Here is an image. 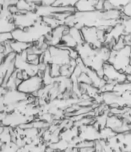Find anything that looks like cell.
I'll list each match as a JSON object with an SVG mask.
<instances>
[{
	"label": "cell",
	"instance_id": "obj_9",
	"mask_svg": "<svg viewBox=\"0 0 131 152\" xmlns=\"http://www.w3.org/2000/svg\"><path fill=\"white\" fill-rule=\"evenodd\" d=\"M130 64L131 65V46H130Z\"/></svg>",
	"mask_w": 131,
	"mask_h": 152
},
{
	"label": "cell",
	"instance_id": "obj_4",
	"mask_svg": "<svg viewBox=\"0 0 131 152\" xmlns=\"http://www.w3.org/2000/svg\"><path fill=\"white\" fill-rule=\"evenodd\" d=\"M98 0H79L74 7L76 12H85L95 11Z\"/></svg>",
	"mask_w": 131,
	"mask_h": 152
},
{
	"label": "cell",
	"instance_id": "obj_3",
	"mask_svg": "<svg viewBox=\"0 0 131 152\" xmlns=\"http://www.w3.org/2000/svg\"><path fill=\"white\" fill-rule=\"evenodd\" d=\"M43 84L42 79L36 75L23 81L17 87V89L22 93H32L40 89Z\"/></svg>",
	"mask_w": 131,
	"mask_h": 152
},
{
	"label": "cell",
	"instance_id": "obj_5",
	"mask_svg": "<svg viewBox=\"0 0 131 152\" xmlns=\"http://www.w3.org/2000/svg\"><path fill=\"white\" fill-rule=\"evenodd\" d=\"M16 28L14 24L13 15L8 17H1L0 28L1 33H12Z\"/></svg>",
	"mask_w": 131,
	"mask_h": 152
},
{
	"label": "cell",
	"instance_id": "obj_8",
	"mask_svg": "<svg viewBox=\"0 0 131 152\" xmlns=\"http://www.w3.org/2000/svg\"><path fill=\"white\" fill-rule=\"evenodd\" d=\"M13 39L12 33L10 32L1 33L0 35V41L1 44H4L12 40Z\"/></svg>",
	"mask_w": 131,
	"mask_h": 152
},
{
	"label": "cell",
	"instance_id": "obj_7",
	"mask_svg": "<svg viewBox=\"0 0 131 152\" xmlns=\"http://www.w3.org/2000/svg\"><path fill=\"white\" fill-rule=\"evenodd\" d=\"M42 20L46 25L52 30L60 25L63 24V23L52 15L42 17Z\"/></svg>",
	"mask_w": 131,
	"mask_h": 152
},
{
	"label": "cell",
	"instance_id": "obj_2",
	"mask_svg": "<svg viewBox=\"0 0 131 152\" xmlns=\"http://www.w3.org/2000/svg\"><path fill=\"white\" fill-rule=\"evenodd\" d=\"M97 30V28L95 26H84L81 29L84 42L94 49H100L102 45L98 39Z\"/></svg>",
	"mask_w": 131,
	"mask_h": 152
},
{
	"label": "cell",
	"instance_id": "obj_6",
	"mask_svg": "<svg viewBox=\"0 0 131 152\" xmlns=\"http://www.w3.org/2000/svg\"><path fill=\"white\" fill-rule=\"evenodd\" d=\"M32 44L14 40H12L10 42L12 51L17 54H20L26 50Z\"/></svg>",
	"mask_w": 131,
	"mask_h": 152
},
{
	"label": "cell",
	"instance_id": "obj_1",
	"mask_svg": "<svg viewBox=\"0 0 131 152\" xmlns=\"http://www.w3.org/2000/svg\"><path fill=\"white\" fill-rule=\"evenodd\" d=\"M16 28L24 29L32 26L41 18L35 12H29L13 15Z\"/></svg>",
	"mask_w": 131,
	"mask_h": 152
}]
</instances>
